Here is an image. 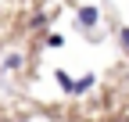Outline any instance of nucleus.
Wrapping results in <instances>:
<instances>
[{
    "label": "nucleus",
    "mask_w": 129,
    "mask_h": 122,
    "mask_svg": "<svg viewBox=\"0 0 129 122\" xmlns=\"http://www.w3.org/2000/svg\"><path fill=\"white\" fill-rule=\"evenodd\" d=\"M93 86V75H83V79H75V94H86Z\"/></svg>",
    "instance_id": "nucleus-4"
},
{
    "label": "nucleus",
    "mask_w": 129,
    "mask_h": 122,
    "mask_svg": "<svg viewBox=\"0 0 129 122\" xmlns=\"http://www.w3.org/2000/svg\"><path fill=\"white\" fill-rule=\"evenodd\" d=\"M97 22H101V7H93V4L79 7V25L83 29H97Z\"/></svg>",
    "instance_id": "nucleus-1"
},
{
    "label": "nucleus",
    "mask_w": 129,
    "mask_h": 122,
    "mask_svg": "<svg viewBox=\"0 0 129 122\" xmlns=\"http://www.w3.org/2000/svg\"><path fill=\"white\" fill-rule=\"evenodd\" d=\"M4 68H11V72H14V68H22V54H18V50L7 54V57H4Z\"/></svg>",
    "instance_id": "nucleus-3"
},
{
    "label": "nucleus",
    "mask_w": 129,
    "mask_h": 122,
    "mask_svg": "<svg viewBox=\"0 0 129 122\" xmlns=\"http://www.w3.org/2000/svg\"><path fill=\"white\" fill-rule=\"evenodd\" d=\"M54 79L61 83V90H64V94H75V79H68V75H64V68H57V72H54Z\"/></svg>",
    "instance_id": "nucleus-2"
},
{
    "label": "nucleus",
    "mask_w": 129,
    "mask_h": 122,
    "mask_svg": "<svg viewBox=\"0 0 129 122\" xmlns=\"http://www.w3.org/2000/svg\"><path fill=\"white\" fill-rule=\"evenodd\" d=\"M118 36H122V47L129 50V25H122V33H118Z\"/></svg>",
    "instance_id": "nucleus-6"
},
{
    "label": "nucleus",
    "mask_w": 129,
    "mask_h": 122,
    "mask_svg": "<svg viewBox=\"0 0 129 122\" xmlns=\"http://www.w3.org/2000/svg\"><path fill=\"white\" fill-rule=\"evenodd\" d=\"M61 43H64V36H57V33L47 36V47H61Z\"/></svg>",
    "instance_id": "nucleus-5"
}]
</instances>
